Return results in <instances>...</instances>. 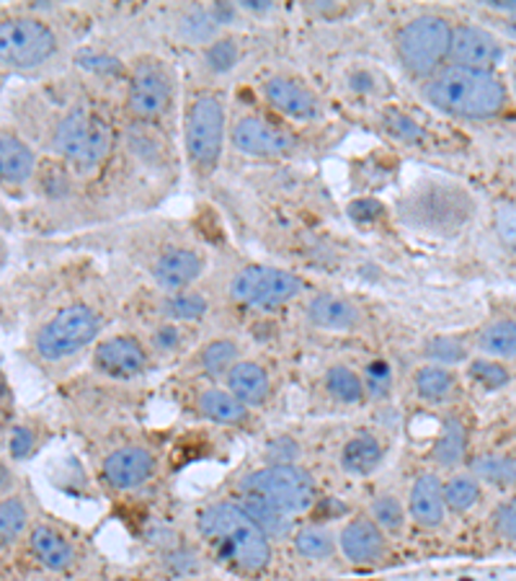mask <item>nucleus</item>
<instances>
[{"mask_svg": "<svg viewBox=\"0 0 516 581\" xmlns=\"http://www.w3.org/2000/svg\"><path fill=\"white\" fill-rule=\"evenodd\" d=\"M54 5L29 3L18 11H0V67L11 73H37L60 52V34L50 24Z\"/></svg>", "mask_w": 516, "mask_h": 581, "instance_id": "1", "label": "nucleus"}, {"mask_svg": "<svg viewBox=\"0 0 516 581\" xmlns=\"http://www.w3.org/2000/svg\"><path fill=\"white\" fill-rule=\"evenodd\" d=\"M47 148L52 159L65 163L75 176H88L106 161L112 150V127L91 106L75 104L52 122Z\"/></svg>", "mask_w": 516, "mask_h": 581, "instance_id": "2", "label": "nucleus"}, {"mask_svg": "<svg viewBox=\"0 0 516 581\" xmlns=\"http://www.w3.org/2000/svg\"><path fill=\"white\" fill-rule=\"evenodd\" d=\"M199 530L240 571H264L272 560L268 538L236 504H212L199 517Z\"/></svg>", "mask_w": 516, "mask_h": 581, "instance_id": "3", "label": "nucleus"}, {"mask_svg": "<svg viewBox=\"0 0 516 581\" xmlns=\"http://www.w3.org/2000/svg\"><path fill=\"white\" fill-rule=\"evenodd\" d=\"M426 96L437 109L465 119H488L499 114L506 101V88L493 73L446 67L431 80Z\"/></svg>", "mask_w": 516, "mask_h": 581, "instance_id": "4", "label": "nucleus"}, {"mask_svg": "<svg viewBox=\"0 0 516 581\" xmlns=\"http://www.w3.org/2000/svg\"><path fill=\"white\" fill-rule=\"evenodd\" d=\"M101 331V316L86 303L62 305L32 333V349L41 362H62L86 349Z\"/></svg>", "mask_w": 516, "mask_h": 581, "instance_id": "5", "label": "nucleus"}, {"mask_svg": "<svg viewBox=\"0 0 516 581\" xmlns=\"http://www.w3.org/2000/svg\"><path fill=\"white\" fill-rule=\"evenodd\" d=\"M225 106L215 93H199L186 112V153L197 174H212L223 159Z\"/></svg>", "mask_w": 516, "mask_h": 581, "instance_id": "6", "label": "nucleus"}, {"mask_svg": "<svg viewBox=\"0 0 516 581\" xmlns=\"http://www.w3.org/2000/svg\"><path fill=\"white\" fill-rule=\"evenodd\" d=\"M240 491L261 496L285 515H298L315 504V481L294 465H268L259 473L243 478Z\"/></svg>", "mask_w": 516, "mask_h": 581, "instance_id": "7", "label": "nucleus"}, {"mask_svg": "<svg viewBox=\"0 0 516 581\" xmlns=\"http://www.w3.org/2000/svg\"><path fill=\"white\" fill-rule=\"evenodd\" d=\"M452 26L439 16L413 18L398 37V54L413 75H431L450 58Z\"/></svg>", "mask_w": 516, "mask_h": 581, "instance_id": "8", "label": "nucleus"}, {"mask_svg": "<svg viewBox=\"0 0 516 581\" xmlns=\"http://www.w3.org/2000/svg\"><path fill=\"white\" fill-rule=\"evenodd\" d=\"M302 290V282L294 275L272 266H248L232 279L230 295L238 303L251 307H279Z\"/></svg>", "mask_w": 516, "mask_h": 581, "instance_id": "9", "label": "nucleus"}, {"mask_svg": "<svg viewBox=\"0 0 516 581\" xmlns=\"http://www.w3.org/2000/svg\"><path fill=\"white\" fill-rule=\"evenodd\" d=\"M129 112L140 119H158L171 106V75L161 60H140L135 65L127 93Z\"/></svg>", "mask_w": 516, "mask_h": 581, "instance_id": "10", "label": "nucleus"}, {"mask_svg": "<svg viewBox=\"0 0 516 581\" xmlns=\"http://www.w3.org/2000/svg\"><path fill=\"white\" fill-rule=\"evenodd\" d=\"M39 166L37 150L13 127H0V187L24 189Z\"/></svg>", "mask_w": 516, "mask_h": 581, "instance_id": "11", "label": "nucleus"}, {"mask_svg": "<svg viewBox=\"0 0 516 581\" xmlns=\"http://www.w3.org/2000/svg\"><path fill=\"white\" fill-rule=\"evenodd\" d=\"M450 58L457 63V67L491 73V67L501 60V45L486 29L460 26V29H452Z\"/></svg>", "mask_w": 516, "mask_h": 581, "instance_id": "12", "label": "nucleus"}, {"mask_svg": "<svg viewBox=\"0 0 516 581\" xmlns=\"http://www.w3.org/2000/svg\"><path fill=\"white\" fill-rule=\"evenodd\" d=\"M93 362L103 375H109V378L127 380L142 375L144 367H148V354H144V349L137 339L114 337V339H103L101 344L96 346Z\"/></svg>", "mask_w": 516, "mask_h": 581, "instance_id": "13", "label": "nucleus"}, {"mask_svg": "<svg viewBox=\"0 0 516 581\" xmlns=\"http://www.w3.org/2000/svg\"><path fill=\"white\" fill-rule=\"evenodd\" d=\"M232 142L238 150H243L248 155H281L292 148V138L279 129L272 122L261 119V116H243L236 127H232Z\"/></svg>", "mask_w": 516, "mask_h": 581, "instance_id": "14", "label": "nucleus"}, {"mask_svg": "<svg viewBox=\"0 0 516 581\" xmlns=\"http://www.w3.org/2000/svg\"><path fill=\"white\" fill-rule=\"evenodd\" d=\"M155 470V457L144 447H122L103 460V478L112 489L129 491L142 487Z\"/></svg>", "mask_w": 516, "mask_h": 581, "instance_id": "15", "label": "nucleus"}, {"mask_svg": "<svg viewBox=\"0 0 516 581\" xmlns=\"http://www.w3.org/2000/svg\"><path fill=\"white\" fill-rule=\"evenodd\" d=\"M264 96L268 104L292 119H315L320 114L318 96L292 78H268Z\"/></svg>", "mask_w": 516, "mask_h": 581, "instance_id": "16", "label": "nucleus"}, {"mask_svg": "<svg viewBox=\"0 0 516 581\" xmlns=\"http://www.w3.org/2000/svg\"><path fill=\"white\" fill-rule=\"evenodd\" d=\"M341 551L354 564H375L385 556L382 528L375 519H351L341 530Z\"/></svg>", "mask_w": 516, "mask_h": 581, "instance_id": "17", "label": "nucleus"}, {"mask_svg": "<svg viewBox=\"0 0 516 581\" xmlns=\"http://www.w3.org/2000/svg\"><path fill=\"white\" fill-rule=\"evenodd\" d=\"M204 269V258L202 254L191 249H168L163 251L161 258L155 262L153 275L158 279V285L165 287V290H184L189 287L194 279L202 275Z\"/></svg>", "mask_w": 516, "mask_h": 581, "instance_id": "18", "label": "nucleus"}, {"mask_svg": "<svg viewBox=\"0 0 516 581\" xmlns=\"http://www.w3.org/2000/svg\"><path fill=\"white\" fill-rule=\"evenodd\" d=\"M29 553L39 566L50 571H65L75 558L71 540L52 525H34L29 530Z\"/></svg>", "mask_w": 516, "mask_h": 581, "instance_id": "19", "label": "nucleus"}, {"mask_svg": "<svg viewBox=\"0 0 516 581\" xmlns=\"http://www.w3.org/2000/svg\"><path fill=\"white\" fill-rule=\"evenodd\" d=\"M411 517L421 528H437L444 519V487L437 476H418L411 489Z\"/></svg>", "mask_w": 516, "mask_h": 581, "instance_id": "20", "label": "nucleus"}, {"mask_svg": "<svg viewBox=\"0 0 516 581\" xmlns=\"http://www.w3.org/2000/svg\"><path fill=\"white\" fill-rule=\"evenodd\" d=\"M227 388L243 406H259L268 399L272 391V382L264 367H259L256 362H238L230 372H227Z\"/></svg>", "mask_w": 516, "mask_h": 581, "instance_id": "21", "label": "nucleus"}, {"mask_svg": "<svg viewBox=\"0 0 516 581\" xmlns=\"http://www.w3.org/2000/svg\"><path fill=\"white\" fill-rule=\"evenodd\" d=\"M73 179L75 174L65 166V163L47 155V159H39V166L34 170V179L29 187L34 189V194L41 197V200L62 202L71 197Z\"/></svg>", "mask_w": 516, "mask_h": 581, "instance_id": "22", "label": "nucleus"}, {"mask_svg": "<svg viewBox=\"0 0 516 581\" xmlns=\"http://www.w3.org/2000/svg\"><path fill=\"white\" fill-rule=\"evenodd\" d=\"M310 324L326 328V331H351L360 324V313L347 300L336 295H318L307 305Z\"/></svg>", "mask_w": 516, "mask_h": 581, "instance_id": "23", "label": "nucleus"}, {"mask_svg": "<svg viewBox=\"0 0 516 581\" xmlns=\"http://www.w3.org/2000/svg\"><path fill=\"white\" fill-rule=\"evenodd\" d=\"M32 515L24 496L3 494L0 496V551L11 548L16 540L29 532Z\"/></svg>", "mask_w": 516, "mask_h": 581, "instance_id": "24", "label": "nucleus"}, {"mask_svg": "<svg viewBox=\"0 0 516 581\" xmlns=\"http://www.w3.org/2000/svg\"><path fill=\"white\" fill-rule=\"evenodd\" d=\"M380 460H382L380 442H377L375 437H369V434L354 437V440L347 442V447H343V455H341L343 468H347L349 473H356V476L372 473V470L380 465Z\"/></svg>", "mask_w": 516, "mask_h": 581, "instance_id": "25", "label": "nucleus"}, {"mask_svg": "<svg viewBox=\"0 0 516 581\" xmlns=\"http://www.w3.org/2000/svg\"><path fill=\"white\" fill-rule=\"evenodd\" d=\"M240 509H243L246 515L259 525V530L264 532L266 538H285L289 532V519L285 517V511H279L274 504L264 502L261 496L246 494Z\"/></svg>", "mask_w": 516, "mask_h": 581, "instance_id": "26", "label": "nucleus"}, {"mask_svg": "<svg viewBox=\"0 0 516 581\" xmlns=\"http://www.w3.org/2000/svg\"><path fill=\"white\" fill-rule=\"evenodd\" d=\"M465 447H467V437L463 421L450 416V419L442 424V434H439V440L433 442L431 457L439 465H444V468H450V465H457L463 460Z\"/></svg>", "mask_w": 516, "mask_h": 581, "instance_id": "27", "label": "nucleus"}, {"mask_svg": "<svg viewBox=\"0 0 516 581\" xmlns=\"http://www.w3.org/2000/svg\"><path fill=\"white\" fill-rule=\"evenodd\" d=\"M199 408H202L206 419L217 424H240L248 414L243 403L227 391H206L202 399H199Z\"/></svg>", "mask_w": 516, "mask_h": 581, "instance_id": "28", "label": "nucleus"}, {"mask_svg": "<svg viewBox=\"0 0 516 581\" xmlns=\"http://www.w3.org/2000/svg\"><path fill=\"white\" fill-rule=\"evenodd\" d=\"M480 349L495 357H516V320H495L486 326L478 339Z\"/></svg>", "mask_w": 516, "mask_h": 581, "instance_id": "29", "label": "nucleus"}, {"mask_svg": "<svg viewBox=\"0 0 516 581\" xmlns=\"http://www.w3.org/2000/svg\"><path fill=\"white\" fill-rule=\"evenodd\" d=\"M473 473L493 487H512L516 483V457L483 455L473 463Z\"/></svg>", "mask_w": 516, "mask_h": 581, "instance_id": "30", "label": "nucleus"}, {"mask_svg": "<svg viewBox=\"0 0 516 581\" xmlns=\"http://www.w3.org/2000/svg\"><path fill=\"white\" fill-rule=\"evenodd\" d=\"M238 365V346L227 339H217L204 346L202 352V367L206 375L217 378V375H227Z\"/></svg>", "mask_w": 516, "mask_h": 581, "instance_id": "31", "label": "nucleus"}, {"mask_svg": "<svg viewBox=\"0 0 516 581\" xmlns=\"http://www.w3.org/2000/svg\"><path fill=\"white\" fill-rule=\"evenodd\" d=\"M480 498V487L473 476H454L444 487V507L452 511H470Z\"/></svg>", "mask_w": 516, "mask_h": 581, "instance_id": "32", "label": "nucleus"}, {"mask_svg": "<svg viewBox=\"0 0 516 581\" xmlns=\"http://www.w3.org/2000/svg\"><path fill=\"white\" fill-rule=\"evenodd\" d=\"M454 378L444 367H424L416 372V391L426 401H444L452 393Z\"/></svg>", "mask_w": 516, "mask_h": 581, "instance_id": "33", "label": "nucleus"}, {"mask_svg": "<svg viewBox=\"0 0 516 581\" xmlns=\"http://www.w3.org/2000/svg\"><path fill=\"white\" fill-rule=\"evenodd\" d=\"M326 386H328V391L343 403H356V401H362V395H364V382L360 375L341 365L330 367L326 375Z\"/></svg>", "mask_w": 516, "mask_h": 581, "instance_id": "34", "label": "nucleus"}, {"mask_svg": "<svg viewBox=\"0 0 516 581\" xmlns=\"http://www.w3.org/2000/svg\"><path fill=\"white\" fill-rule=\"evenodd\" d=\"M163 313L174 320H199L206 313V300L199 292H176L163 303Z\"/></svg>", "mask_w": 516, "mask_h": 581, "instance_id": "35", "label": "nucleus"}, {"mask_svg": "<svg viewBox=\"0 0 516 581\" xmlns=\"http://www.w3.org/2000/svg\"><path fill=\"white\" fill-rule=\"evenodd\" d=\"M294 548H298L300 556L320 560V558L333 556V538H330L326 530L310 528V530H302L300 535L294 538Z\"/></svg>", "mask_w": 516, "mask_h": 581, "instance_id": "36", "label": "nucleus"}, {"mask_svg": "<svg viewBox=\"0 0 516 581\" xmlns=\"http://www.w3.org/2000/svg\"><path fill=\"white\" fill-rule=\"evenodd\" d=\"M9 455L13 460H26L37 447V432L29 424H11L9 427Z\"/></svg>", "mask_w": 516, "mask_h": 581, "instance_id": "37", "label": "nucleus"}, {"mask_svg": "<svg viewBox=\"0 0 516 581\" xmlns=\"http://www.w3.org/2000/svg\"><path fill=\"white\" fill-rule=\"evenodd\" d=\"M470 375L475 382H480V386L488 388V391L504 388L508 382L506 367H501L499 362H491V359H475L470 365Z\"/></svg>", "mask_w": 516, "mask_h": 581, "instance_id": "38", "label": "nucleus"}, {"mask_svg": "<svg viewBox=\"0 0 516 581\" xmlns=\"http://www.w3.org/2000/svg\"><path fill=\"white\" fill-rule=\"evenodd\" d=\"M372 515H375V522L385 530L403 528V507L398 498H392V496L375 498V504H372Z\"/></svg>", "mask_w": 516, "mask_h": 581, "instance_id": "39", "label": "nucleus"}, {"mask_svg": "<svg viewBox=\"0 0 516 581\" xmlns=\"http://www.w3.org/2000/svg\"><path fill=\"white\" fill-rule=\"evenodd\" d=\"M493 225H495V232H499L501 243L516 254V204H501L493 215Z\"/></svg>", "mask_w": 516, "mask_h": 581, "instance_id": "40", "label": "nucleus"}, {"mask_svg": "<svg viewBox=\"0 0 516 581\" xmlns=\"http://www.w3.org/2000/svg\"><path fill=\"white\" fill-rule=\"evenodd\" d=\"M390 382H392V375H390L388 362H382V359L372 362V365L367 367V378H364V391H369L375 399H385V395L390 393Z\"/></svg>", "mask_w": 516, "mask_h": 581, "instance_id": "41", "label": "nucleus"}, {"mask_svg": "<svg viewBox=\"0 0 516 581\" xmlns=\"http://www.w3.org/2000/svg\"><path fill=\"white\" fill-rule=\"evenodd\" d=\"M75 65L88 73H101V75H114L122 71L119 60L109 58V54H101V52H91V50H83L75 54Z\"/></svg>", "mask_w": 516, "mask_h": 581, "instance_id": "42", "label": "nucleus"}, {"mask_svg": "<svg viewBox=\"0 0 516 581\" xmlns=\"http://www.w3.org/2000/svg\"><path fill=\"white\" fill-rule=\"evenodd\" d=\"M238 63V47L230 42V39H223V42H215L206 50V65L215 73H227L232 65Z\"/></svg>", "mask_w": 516, "mask_h": 581, "instance_id": "43", "label": "nucleus"}, {"mask_svg": "<svg viewBox=\"0 0 516 581\" xmlns=\"http://www.w3.org/2000/svg\"><path fill=\"white\" fill-rule=\"evenodd\" d=\"M426 352H429V357L439 362H460L465 357V346L460 344L457 339H450V337L433 339L431 344L426 346Z\"/></svg>", "mask_w": 516, "mask_h": 581, "instance_id": "44", "label": "nucleus"}, {"mask_svg": "<svg viewBox=\"0 0 516 581\" xmlns=\"http://www.w3.org/2000/svg\"><path fill=\"white\" fill-rule=\"evenodd\" d=\"M266 457L272 465H289L298 457V444L289 440V437H279V440L268 444Z\"/></svg>", "mask_w": 516, "mask_h": 581, "instance_id": "45", "label": "nucleus"}, {"mask_svg": "<svg viewBox=\"0 0 516 581\" xmlns=\"http://www.w3.org/2000/svg\"><path fill=\"white\" fill-rule=\"evenodd\" d=\"M493 522H495V530H499L501 535L508 538V540H516V498L501 504L499 511H495Z\"/></svg>", "mask_w": 516, "mask_h": 581, "instance_id": "46", "label": "nucleus"}, {"mask_svg": "<svg viewBox=\"0 0 516 581\" xmlns=\"http://www.w3.org/2000/svg\"><path fill=\"white\" fill-rule=\"evenodd\" d=\"M388 127L392 129V132L401 135L403 140H413V138H418V135H421V129H418V125H413L408 116H403V114H390L388 116Z\"/></svg>", "mask_w": 516, "mask_h": 581, "instance_id": "47", "label": "nucleus"}, {"mask_svg": "<svg viewBox=\"0 0 516 581\" xmlns=\"http://www.w3.org/2000/svg\"><path fill=\"white\" fill-rule=\"evenodd\" d=\"M351 215H354L356 220H362V223L375 220V217L382 215V204L375 202V200H362V202L351 204Z\"/></svg>", "mask_w": 516, "mask_h": 581, "instance_id": "48", "label": "nucleus"}, {"mask_svg": "<svg viewBox=\"0 0 516 581\" xmlns=\"http://www.w3.org/2000/svg\"><path fill=\"white\" fill-rule=\"evenodd\" d=\"M11 401H13V393L9 388V382H5L3 372H0V424H5L11 419Z\"/></svg>", "mask_w": 516, "mask_h": 581, "instance_id": "49", "label": "nucleus"}, {"mask_svg": "<svg viewBox=\"0 0 516 581\" xmlns=\"http://www.w3.org/2000/svg\"><path fill=\"white\" fill-rule=\"evenodd\" d=\"M155 344L161 349H174L178 344V331H176V328H163V331H158Z\"/></svg>", "mask_w": 516, "mask_h": 581, "instance_id": "50", "label": "nucleus"}, {"mask_svg": "<svg viewBox=\"0 0 516 581\" xmlns=\"http://www.w3.org/2000/svg\"><path fill=\"white\" fill-rule=\"evenodd\" d=\"M5 483H9V468H5V465L0 463V496H3Z\"/></svg>", "mask_w": 516, "mask_h": 581, "instance_id": "51", "label": "nucleus"}, {"mask_svg": "<svg viewBox=\"0 0 516 581\" xmlns=\"http://www.w3.org/2000/svg\"><path fill=\"white\" fill-rule=\"evenodd\" d=\"M0 264H3V241H0Z\"/></svg>", "mask_w": 516, "mask_h": 581, "instance_id": "52", "label": "nucleus"}, {"mask_svg": "<svg viewBox=\"0 0 516 581\" xmlns=\"http://www.w3.org/2000/svg\"><path fill=\"white\" fill-rule=\"evenodd\" d=\"M514 88H516V84H514Z\"/></svg>", "mask_w": 516, "mask_h": 581, "instance_id": "53", "label": "nucleus"}]
</instances>
